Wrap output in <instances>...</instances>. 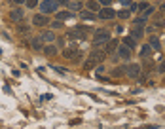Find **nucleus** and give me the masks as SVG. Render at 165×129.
Here are the masks:
<instances>
[{
	"instance_id": "1",
	"label": "nucleus",
	"mask_w": 165,
	"mask_h": 129,
	"mask_svg": "<svg viewBox=\"0 0 165 129\" xmlns=\"http://www.w3.org/2000/svg\"><path fill=\"white\" fill-rule=\"evenodd\" d=\"M89 34H91V27L80 25V27H76V28H70L67 36H68L70 40H84V38H87Z\"/></svg>"
},
{
	"instance_id": "2",
	"label": "nucleus",
	"mask_w": 165,
	"mask_h": 129,
	"mask_svg": "<svg viewBox=\"0 0 165 129\" xmlns=\"http://www.w3.org/2000/svg\"><path fill=\"white\" fill-rule=\"evenodd\" d=\"M110 40V34L106 28H97L95 32H93V46H101V44H106V42Z\"/></svg>"
},
{
	"instance_id": "3",
	"label": "nucleus",
	"mask_w": 165,
	"mask_h": 129,
	"mask_svg": "<svg viewBox=\"0 0 165 129\" xmlns=\"http://www.w3.org/2000/svg\"><path fill=\"white\" fill-rule=\"evenodd\" d=\"M40 12L46 13V15L48 13H55L57 12V2L55 0H44V2L40 4Z\"/></svg>"
},
{
	"instance_id": "4",
	"label": "nucleus",
	"mask_w": 165,
	"mask_h": 129,
	"mask_svg": "<svg viewBox=\"0 0 165 129\" xmlns=\"http://www.w3.org/2000/svg\"><path fill=\"white\" fill-rule=\"evenodd\" d=\"M125 74L129 78H133V80H137V78L140 76V67H139V64H127V67H125Z\"/></svg>"
},
{
	"instance_id": "5",
	"label": "nucleus",
	"mask_w": 165,
	"mask_h": 129,
	"mask_svg": "<svg viewBox=\"0 0 165 129\" xmlns=\"http://www.w3.org/2000/svg\"><path fill=\"white\" fill-rule=\"evenodd\" d=\"M89 57H91V59L95 61L97 64H101V63H103V61L106 59V51H104V49H93Z\"/></svg>"
},
{
	"instance_id": "6",
	"label": "nucleus",
	"mask_w": 165,
	"mask_h": 129,
	"mask_svg": "<svg viewBox=\"0 0 165 129\" xmlns=\"http://www.w3.org/2000/svg\"><path fill=\"white\" fill-rule=\"evenodd\" d=\"M116 51L120 53V57H121V59H131V55H133V49L131 48H127L125 44H121V46H118V49H116Z\"/></svg>"
},
{
	"instance_id": "7",
	"label": "nucleus",
	"mask_w": 165,
	"mask_h": 129,
	"mask_svg": "<svg viewBox=\"0 0 165 129\" xmlns=\"http://www.w3.org/2000/svg\"><path fill=\"white\" fill-rule=\"evenodd\" d=\"M44 38L42 36H34V38H31V48L34 49V51H42V49H44Z\"/></svg>"
},
{
	"instance_id": "8",
	"label": "nucleus",
	"mask_w": 165,
	"mask_h": 129,
	"mask_svg": "<svg viewBox=\"0 0 165 129\" xmlns=\"http://www.w3.org/2000/svg\"><path fill=\"white\" fill-rule=\"evenodd\" d=\"M118 46H120V40H116V38H110V40L104 44V51H106V55H108V53H114V51L118 49Z\"/></svg>"
},
{
	"instance_id": "9",
	"label": "nucleus",
	"mask_w": 165,
	"mask_h": 129,
	"mask_svg": "<svg viewBox=\"0 0 165 129\" xmlns=\"http://www.w3.org/2000/svg\"><path fill=\"white\" fill-rule=\"evenodd\" d=\"M99 17H101L103 21H106V19H114V17H116V12L106 6L104 10H99Z\"/></svg>"
},
{
	"instance_id": "10",
	"label": "nucleus",
	"mask_w": 165,
	"mask_h": 129,
	"mask_svg": "<svg viewBox=\"0 0 165 129\" xmlns=\"http://www.w3.org/2000/svg\"><path fill=\"white\" fill-rule=\"evenodd\" d=\"M32 23L36 25V27H44V25L49 23V19H48L46 13H38V15H34V17H32Z\"/></svg>"
},
{
	"instance_id": "11",
	"label": "nucleus",
	"mask_w": 165,
	"mask_h": 129,
	"mask_svg": "<svg viewBox=\"0 0 165 129\" xmlns=\"http://www.w3.org/2000/svg\"><path fill=\"white\" fill-rule=\"evenodd\" d=\"M23 15H25V12L21 10V8H15V10H12V12H10V19L13 21V23L21 21V19H23Z\"/></svg>"
},
{
	"instance_id": "12",
	"label": "nucleus",
	"mask_w": 165,
	"mask_h": 129,
	"mask_svg": "<svg viewBox=\"0 0 165 129\" xmlns=\"http://www.w3.org/2000/svg\"><path fill=\"white\" fill-rule=\"evenodd\" d=\"M63 55L67 57V59H72V61H78V59H80V51H78V49H72V48H70V49H64Z\"/></svg>"
},
{
	"instance_id": "13",
	"label": "nucleus",
	"mask_w": 165,
	"mask_h": 129,
	"mask_svg": "<svg viewBox=\"0 0 165 129\" xmlns=\"http://www.w3.org/2000/svg\"><path fill=\"white\" fill-rule=\"evenodd\" d=\"M67 6H68V10H70V12H80V10H82V2H80V0H72V2H67Z\"/></svg>"
},
{
	"instance_id": "14",
	"label": "nucleus",
	"mask_w": 165,
	"mask_h": 129,
	"mask_svg": "<svg viewBox=\"0 0 165 129\" xmlns=\"http://www.w3.org/2000/svg\"><path fill=\"white\" fill-rule=\"evenodd\" d=\"M150 55H152V46H150V44L142 46V48H140V57H142V59H148Z\"/></svg>"
},
{
	"instance_id": "15",
	"label": "nucleus",
	"mask_w": 165,
	"mask_h": 129,
	"mask_svg": "<svg viewBox=\"0 0 165 129\" xmlns=\"http://www.w3.org/2000/svg\"><path fill=\"white\" fill-rule=\"evenodd\" d=\"M150 46H152V49H154V51H160V49H161L160 38H157V36H152V38H150Z\"/></svg>"
},
{
	"instance_id": "16",
	"label": "nucleus",
	"mask_w": 165,
	"mask_h": 129,
	"mask_svg": "<svg viewBox=\"0 0 165 129\" xmlns=\"http://www.w3.org/2000/svg\"><path fill=\"white\" fill-rule=\"evenodd\" d=\"M80 17H82L84 21H95V12H89V10H87V12H82Z\"/></svg>"
},
{
	"instance_id": "17",
	"label": "nucleus",
	"mask_w": 165,
	"mask_h": 129,
	"mask_svg": "<svg viewBox=\"0 0 165 129\" xmlns=\"http://www.w3.org/2000/svg\"><path fill=\"white\" fill-rule=\"evenodd\" d=\"M85 6H87V10H89V12H99V10H101V6H99L97 0H89V2L85 4Z\"/></svg>"
},
{
	"instance_id": "18",
	"label": "nucleus",
	"mask_w": 165,
	"mask_h": 129,
	"mask_svg": "<svg viewBox=\"0 0 165 129\" xmlns=\"http://www.w3.org/2000/svg\"><path fill=\"white\" fill-rule=\"evenodd\" d=\"M131 36H133L135 40H139V38L142 36V27H139V25H135V27H133V31H131Z\"/></svg>"
},
{
	"instance_id": "19",
	"label": "nucleus",
	"mask_w": 165,
	"mask_h": 129,
	"mask_svg": "<svg viewBox=\"0 0 165 129\" xmlns=\"http://www.w3.org/2000/svg\"><path fill=\"white\" fill-rule=\"evenodd\" d=\"M42 38H44V42H53L55 40V32L53 31H46L44 34H40Z\"/></svg>"
},
{
	"instance_id": "20",
	"label": "nucleus",
	"mask_w": 165,
	"mask_h": 129,
	"mask_svg": "<svg viewBox=\"0 0 165 129\" xmlns=\"http://www.w3.org/2000/svg\"><path fill=\"white\" fill-rule=\"evenodd\" d=\"M70 17H72V12H59V13H57V19H59V21L70 19Z\"/></svg>"
},
{
	"instance_id": "21",
	"label": "nucleus",
	"mask_w": 165,
	"mask_h": 129,
	"mask_svg": "<svg viewBox=\"0 0 165 129\" xmlns=\"http://www.w3.org/2000/svg\"><path fill=\"white\" fill-rule=\"evenodd\" d=\"M46 55H55L57 53V48L55 46H44V49H42Z\"/></svg>"
},
{
	"instance_id": "22",
	"label": "nucleus",
	"mask_w": 165,
	"mask_h": 129,
	"mask_svg": "<svg viewBox=\"0 0 165 129\" xmlns=\"http://www.w3.org/2000/svg\"><path fill=\"white\" fill-rule=\"evenodd\" d=\"M135 42H137V40H135L133 36H125V38H124V44H125L127 48H131V49L135 48Z\"/></svg>"
},
{
	"instance_id": "23",
	"label": "nucleus",
	"mask_w": 165,
	"mask_h": 129,
	"mask_svg": "<svg viewBox=\"0 0 165 129\" xmlns=\"http://www.w3.org/2000/svg\"><path fill=\"white\" fill-rule=\"evenodd\" d=\"M116 15H118L120 19H129V15H131V12H129V10H120V12L116 13Z\"/></svg>"
},
{
	"instance_id": "24",
	"label": "nucleus",
	"mask_w": 165,
	"mask_h": 129,
	"mask_svg": "<svg viewBox=\"0 0 165 129\" xmlns=\"http://www.w3.org/2000/svg\"><path fill=\"white\" fill-rule=\"evenodd\" d=\"M84 67H85V68H87V70H91V68H95V67H97V63H95V61H93V59H91V57H89V59H87V61H85V63H84Z\"/></svg>"
},
{
	"instance_id": "25",
	"label": "nucleus",
	"mask_w": 165,
	"mask_h": 129,
	"mask_svg": "<svg viewBox=\"0 0 165 129\" xmlns=\"http://www.w3.org/2000/svg\"><path fill=\"white\" fill-rule=\"evenodd\" d=\"M25 4L28 6V8H36V6H38V0H25Z\"/></svg>"
},
{
	"instance_id": "26",
	"label": "nucleus",
	"mask_w": 165,
	"mask_h": 129,
	"mask_svg": "<svg viewBox=\"0 0 165 129\" xmlns=\"http://www.w3.org/2000/svg\"><path fill=\"white\" fill-rule=\"evenodd\" d=\"M17 31H19V32H28V31H31V27H27V25H19V27H17Z\"/></svg>"
},
{
	"instance_id": "27",
	"label": "nucleus",
	"mask_w": 165,
	"mask_h": 129,
	"mask_svg": "<svg viewBox=\"0 0 165 129\" xmlns=\"http://www.w3.org/2000/svg\"><path fill=\"white\" fill-rule=\"evenodd\" d=\"M121 74H125V67H121V68H116V70H114V76H121Z\"/></svg>"
},
{
	"instance_id": "28",
	"label": "nucleus",
	"mask_w": 165,
	"mask_h": 129,
	"mask_svg": "<svg viewBox=\"0 0 165 129\" xmlns=\"http://www.w3.org/2000/svg\"><path fill=\"white\" fill-rule=\"evenodd\" d=\"M144 21H146V17H137V21H135V23H137L139 27H142V25H144Z\"/></svg>"
},
{
	"instance_id": "29",
	"label": "nucleus",
	"mask_w": 165,
	"mask_h": 129,
	"mask_svg": "<svg viewBox=\"0 0 165 129\" xmlns=\"http://www.w3.org/2000/svg\"><path fill=\"white\" fill-rule=\"evenodd\" d=\"M61 25H63V21H59V19H57V21H53V23H51V27H53V28H61Z\"/></svg>"
},
{
	"instance_id": "30",
	"label": "nucleus",
	"mask_w": 165,
	"mask_h": 129,
	"mask_svg": "<svg viewBox=\"0 0 165 129\" xmlns=\"http://www.w3.org/2000/svg\"><path fill=\"white\" fill-rule=\"evenodd\" d=\"M157 72H161V74L165 72V61H163V63H160V67H157Z\"/></svg>"
},
{
	"instance_id": "31",
	"label": "nucleus",
	"mask_w": 165,
	"mask_h": 129,
	"mask_svg": "<svg viewBox=\"0 0 165 129\" xmlns=\"http://www.w3.org/2000/svg\"><path fill=\"white\" fill-rule=\"evenodd\" d=\"M120 4H121V6H131L133 2H131V0H120Z\"/></svg>"
},
{
	"instance_id": "32",
	"label": "nucleus",
	"mask_w": 165,
	"mask_h": 129,
	"mask_svg": "<svg viewBox=\"0 0 165 129\" xmlns=\"http://www.w3.org/2000/svg\"><path fill=\"white\" fill-rule=\"evenodd\" d=\"M95 70H97V74H99V76H101V74L104 72V67H95Z\"/></svg>"
},
{
	"instance_id": "33",
	"label": "nucleus",
	"mask_w": 165,
	"mask_h": 129,
	"mask_svg": "<svg viewBox=\"0 0 165 129\" xmlns=\"http://www.w3.org/2000/svg\"><path fill=\"white\" fill-rule=\"evenodd\" d=\"M99 4H103V6H110V0H97Z\"/></svg>"
},
{
	"instance_id": "34",
	"label": "nucleus",
	"mask_w": 165,
	"mask_h": 129,
	"mask_svg": "<svg viewBox=\"0 0 165 129\" xmlns=\"http://www.w3.org/2000/svg\"><path fill=\"white\" fill-rule=\"evenodd\" d=\"M42 99H44V101H49V99H51V93H46V95H42Z\"/></svg>"
},
{
	"instance_id": "35",
	"label": "nucleus",
	"mask_w": 165,
	"mask_h": 129,
	"mask_svg": "<svg viewBox=\"0 0 165 129\" xmlns=\"http://www.w3.org/2000/svg\"><path fill=\"white\" fill-rule=\"evenodd\" d=\"M55 2H57V4H67L68 0H55Z\"/></svg>"
},
{
	"instance_id": "36",
	"label": "nucleus",
	"mask_w": 165,
	"mask_h": 129,
	"mask_svg": "<svg viewBox=\"0 0 165 129\" xmlns=\"http://www.w3.org/2000/svg\"><path fill=\"white\" fill-rule=\"evenodd\" d=\"M25 0H13V4H23Z\"/></svg>"
},
{
	"instance_id": "37",
	"label": "nucleus",
	"mask_w": 165,
	"mask_h": 129,
	"mask_svg": "<svg viewBox=\"0 0 165 129\" xmlns=\"http://www.w3.org/2000/svg\"><path fill=\"white\" fill-rule=\"evenodd\" d=\"M161 12H165V4H161Z\"/></svg>"
},
{
	"instance_id": "38",
	"label": "nucleus",
	"mask_w": 165,
	"mask_h": 129,
	"mask_svg": "<svg viewBox=\"0 0 165 129\" xmlns=\"http://www.w3.org/2000/svg\"><path fill=\"white\" fill-rule=\"evenodd\" d=\"M163 74H165V72H163ZM163 82H165V78H163Z\"/></svg>"
}]
</instances>
